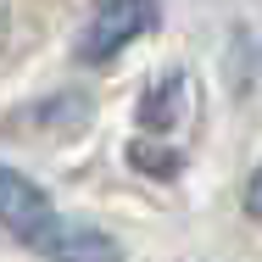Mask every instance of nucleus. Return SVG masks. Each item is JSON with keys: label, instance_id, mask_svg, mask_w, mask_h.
Masks as SVG:
<instances>
[{"label": "nucleus", "instance_id": "1", "mask_svg": "<svg viewBox=\"0 0 262 262\" xmlns=\"http://www.w3.org/2000/svg\"><path fill=\"white\" fill-rule=\"evenodd\" d=\"M0 229L51 262H123V246L106 229L61 217L51 195L17 167H0Z\"/></svg>", "mask_w": 262, "mask_h": 262}, {"label": "nucleus", "instance_id": "2", "mask_svg": "<svg viewBox=\"0 0 262 262\" xmlns=\"http://www.w3.org/2000/svg\"><path fill=\"white\" fill-rule=\"evenodd\" d=\"M162 11L157 6H140V0H112V6H95L84 34H78V61H112L123 45H134L145 28H157Z\"/></svg>", "mask_w": 262, "mask_h": 262}, {"label": "nucleus", "instance_id": "3", "mask_svg": "<svg viewBox=\"0 0 262 262\" xmlns=\"http://www.w3.org/2000/svg\"><path fill=\"white\" fill-rule=\"evenodd\" d=\"M184 106H190V78L173 67V73H162L157 84L140 95V140H162V134H173L179 123H184Z\"/></svg>", "mask_w": 262, "mask_h": 262}, {"label": "nucleus", "instance_id": "4", "mask_svg": "<svg viewBox=\"0 0 262 262\" xmlns=\"http://www.w3.org/2000/svg\"><path fill=\"white\" fill-rule=\"evenodd\" d=\"M128 162H134L140 173H151V179H173V173L184 167V151H173V145H162V140H134V145H128Z\"/></svg>", "mask_w": 262, "mask_h": 262}, {"label": "nucleus", "instance_id": "5", "mask_svg": "<svg viewBox=\"0 0 262 262\" xmlns=\"http://www.w3.org/2000/svg\"><path fill=\"white\" fill-rule=\"evenodd\" d=\"M246 212H257V217H262V167L246 179Z\"/></svg>", "mask_w": 262, "mask_h": 262}, {"label": "nucleus", "instance_id": "6", "mask_svg": "<svg viewBox=\"0 0 262 262\" xmlns=\"http://www.w3.org/2000/svg\"><path fill=\"white\" fill-rule=\"evenodd\" d=\"M6 17H11V11H6V6H0V23H6Z\"/></svg>", "mask_w": 262, "mask_h": 262}]
</instances>
